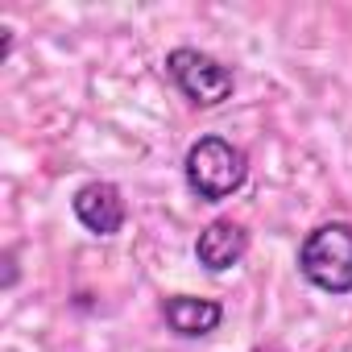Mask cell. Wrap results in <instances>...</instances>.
<instances>
[{
  "label": "cell",
  "instance_id": "obj_6",
  "mask_svg": "<svg viewBox=\"0 0 352 352\" xmlns=\"http://www.w3.org/2000/svg\"><path fill=\"white\" fill-rule=\"evenodd\" d=\"M162 315H166L170 331H179V336L195 340V336H208V331H216V327H220V319H224V307H220L216 298H191V294H174V298H166Z\"/></svg>",
  "mask_w": 352,
  "mask_h": 352
},
{
  "label": "cell",
  "instance_id": "obj_3",
  "mask_svg": "<svg viewBox=\"0 0 352 352\" xmlns=\"http://www.w3.org/2000/svg\"><path fill=\"white\" fill-rule=\"evenodd\" d=\"M166 71L174 79V87H179L191 104L199 108H216L232 96V67H224L220 58L195 50V46H179L166 54Z\"/></svg>",
  "mask_w": 352,
  "mask_h": 352
},
{
  "label": "cell",
  "instance_id": "obj_1",
  "mask_svg": "<svg viewBox=\"0 0 352 352\" xmlns=\"http://www.w3.org/2000/svg\"><path fill=\"white\" fill-rule=\"evenodd\" d=\"M183 174H187V187L199 199L220 204V199H228L232 191L245 187V179H249V157H245L241 145H232L224 137H199L187 149Z\"/></svg>",
  "mask_w": 352,
  "mask_h": 352
},
{
  "label": "cell",
  "instance_id": "obj_2",
  "mask_svg": "<svg viewBox=\"0 0 352 352\" xmlns=\"http://www.w3.org/2000/svg\"><path fill=\"white\" fill-rule=\"evenodd\" d=\"M298 274L323 290V294H348L352 290V224L331 220L307 232L298 245Z\"/></svg>",
  "mask_w": 352,
  "mask_h": 352
},
{
  "label": "cell",
  "instance_id": "obj_5",
  "mask_svg": "<svg viewBox=\"0 0 352 352\" xmlns=\"http://www.w3.org/2000/svg\"><path fill=\"white\" fill-rule=\"evenodd\" d=\"M245 253H249V232L241 224H232V220H212L195 241V257L212 274H224V270L241 265Z\"/></svg>",
  "mask_w": 352,
  "mask_h": 352
},
{
  "label": "cell",
  "instance_id": "obj_4",
  "mask_svg": "<svg viewBox=\"0 0 352 352\" xmlns=\"http://www.w3.org/2000/svg\"><path fill=\"white\" fill-rule=\"evenodd\" d=\"M71 208H75V220L91 232V236H116L120 228H124V216H129V208H124V199H120V187H112V183H83L79 191H75V199H71Z\"/></svg>",
  "mask_w": 352,
  "mask_h": 352
}]
</instances>
